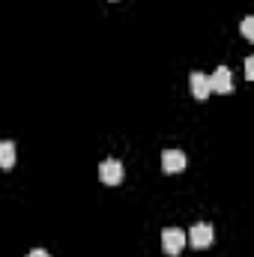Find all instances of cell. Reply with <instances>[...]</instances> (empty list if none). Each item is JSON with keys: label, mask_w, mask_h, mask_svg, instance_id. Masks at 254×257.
<instances>
[{"label": "cell", "mask_w": 254, "mask_h": 257, "mask_svg": "<svg viewBox=\"0 0 254 257\" xmlns=\"http://www.w3.org/2000/svg\"><path fill=\"white\" fill-rule=\"evenodd\" d=\"M162 248H165V254L168 257L183 254V248H186V233H183L180 227H168V230H162Z\"/></svg>", "instance_id": "1"}, {"label": "cell", "mask_w": 254, "mask_h": 257, "mask_svg": "<svg viewBox=\"0 0 254 257\" xmlns=\"http://www.w3.org/2000/svg\"><path fill=\"white\" fill-rule=\"evenodd\" d=\"M212 239H215V230H212V224H206V221L194 224L189 230V236H186V242H191L194 248H209Z\"/></svg>", "instance_id": "2"}, {"label": "cell", "mask_w": 254, "mask_h": 257, "mask_svg": "<svg viewBox=\"0 0 254 257\" xmlns=\"http://www.w3.org/2000/svg\"><path fill=\"white\" fill-rule=\"evenodd\" d=\"M209 90H212V93H221V96L233 93V75H230L227 66H218V69L209 75Z\"/></svg>", "instance_id": "3"}, {"label": "cell", "mask_w": 254, "mask_h": 257, "mask_svg": "<svg viewBox=\"0 0 254 257\" xmlns=\"http://www.w3.org/2000/svg\"><path fill=\"white\" fill-rule=\"evenodd\" d=\"M99 180H102L105 186H120V183H123V165H120L117 159H105V162L99 165Z\"/></svg>", "instance_id": "4"}, {"label": "cell", "mask_w": 254, "mask_h": 257, "mask_svg": "<svg viewBox=\"0 0 254 257\" xmlns=\"http://www.w3.org/2000/svg\"><path fill=\"white\" fill-rule=\"evenodd\" d=\"M186 153H180V150H165L162 153V171L165 174H180L183 168H186Z\"/></svg>", "instance_id": "5"}, {"label": "cell", "mask_w": 254, "mask_h": 257, "mask_svg": "<svg viewBox=\"0 0 254 257\" xmlns=\"http://www.w3.org/2000/svg\"><path fill=\"white\" fill-rule=\"evenodd\" d=\"M189 87H191V96L194 99H200V102H206L209 99V78L203 75V72H191V78H189Z\"/></svg>", "instance_id": "6"}, {"label": "cell", "mask_w": 254, "mask_h": 257, "mask_svg": "<svg viewBox=\"0 0 254 257\" xmlns=\"http://www.w3.org/2000/svg\"><path fill=\"white\" fill-rule=\"evenodd\" d=\"M15 144L12 141H0V168L3 171H9V168H15Z\"/></svg>", "instance_id": "7"}, {"label": "cell", "mask_w": 254, "mask_h": 257, "mask_svg": "<svg viewBox=\"0 0 254 257\" xmlns=\"http://www.w3.org/2000/svg\"><path fill=\"white\" fill-rule=\"evenodd\" d=\"M242 36H245V39H254V21L251 18L242 21Z\"/></svg>", "instance_id": "8"}, {"label": "cell", "mask_w": 254, "mask_h": 257, "mask_svg": "<svg viewBox=\"0 0 254 257\" xmlns=\"http://www.w3.org/2000/svg\"><path fill=\"white\" fill-rule=\"evenodd\" d=\"M245 78H248V81L254 78V57H248V60H245Z\"/></svg>", "instance_id": "9"}, {"label": "cell", "mask_w": 254, "mask_h": 257, "mask_svg": "<svg viewBox=\"0 0 254 257\" xmlns=\"http://www.w3.org/2000/svg\"><path fill=\"white\" fill-rule=\"evenodd\" d=\"M27 257H51V254H48V251H42V248H33Z\"/></svg>", "instance_id": "10"}]
</instances>
